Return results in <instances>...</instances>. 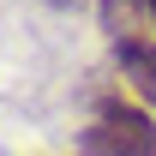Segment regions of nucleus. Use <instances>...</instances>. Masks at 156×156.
I'll return each mask as SVG.
<instances>
[{
  "label": "nucleus",
  "mask_w": 156,
  "mask_h": 156,
  "mask_svg": "<svg viewBox=\"0 0 156 156\" xmlns=\"http://www.w3.org/2000/svg\"><path fill=\"white\" fill-rule=\"evenodd\" d=\"M78 156H156V108L126 90H102L90 126L78 132Z\"/></svg>",
  "instance_id": "f257e3e1"
},
{
  "label": "nucleus",
  "mask_w": 156,
  "mask_h": 156,
  "mask_svg": "<svg viewBox=\"0 0 156 156\" xmlns=\"http://www.w3.org/2000/svg\"><path fill=\"white\" fill-rule=\"evenodd\" d=\"M108 60H114V78L126 96H138L144 108H156V36H126L108 42Z\"/></svg>",
  "instance_id": "f03ea898"
},
{
  "label": "nucleus",
  "mask_w": 156,
  "mask_h": 156,
  "mask_svg": "<svg viewBox=\"0 0 156 156\" xmlns=\"http://www.w3.org/2000/svg\"><path fill=\"white\" fill-rule=\"evenodd\" d=\"M90 12H96V30H102L108 42L150 36V30H156V24H150V0H96Z\"/></svg>",
  "instance_id": "7ed1b4c3"
},
{
  "label": "nucleus",
  "mask_w": 156,
  "mask_h": 156,
  "mask_svg": "<svg viewBox=\"0 0 156 156\" xmlns=\"http://www.w3.org/2000/svg\"><path fill=\"white\" fill-rule=\"evenodd\" d=\"M42 6H54V12H84V6H96V0H42Z\"/></svg>",
  "instance_id": "20e7f679"
},
{
  "label": "nucleus",
  "mask_w": 156,
  "mask_h": 156,
  "mask_svg": "<svg viewBox=\"0 0 156 156\" xmlns=\"http://www.w3.org/2000/svg\"><path fill=\"white\" fill-rule=\"evenodd\" d=\"M150 24H156V0H150Z\"/></svg>",
  "instance_id": "39448f33"
}]
</instances>
